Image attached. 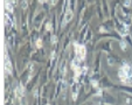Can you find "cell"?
Masks as SVG:
<instances>
[{
  "label": "cell",
  "mask_w": 132,
  "mask_h": 105,
  "mask_svg": "<svg viewBox=\"0 0 132 105\" xmlns=\"http://www.w3.org/2000/svg\"><path fill=\"white\" fill-rule=\"evenodd\" d=\"M118 75H119V78L123 82L132 81V70H131V68H130L129 64H124V66L119 69Z\"/></svg>",
  "instance_id": "1"
},
{
  "label": "cell",
  "mask_w": 132,
  "mask_h": 105,
  "mask_svg": "<svg viewBox=\"0 0 132 105\" xmlns=\"http://www.w3.org/2000/svg\"><path fill=\"white\" fill-rule=\"evenodd\" d=\"M74 47H75V50H76L77 58H78L80 61H83V60H84V57H85V54H86L85 47L82 46V45H77V43H75Z\"/></svg>",
  "instance_id": "2"
},
{
  "label": "cell",
  "mask_w": 132,
  "mask_h": 105,
  "mask_svg": "<svg viewBox=\"0 0 132 105\" xmlns=\"http://www.w3.org/2000/svg\"><path fill=\"white\" fill-rule=\"evenodd\" d=\"M15 95L16 97H24V95H25V89H24V87L22 85H18L15 89Z\"/></svg>",
  "instance_id": "3"
},
{
  "label": "cell",
  "mask_w": 132,
  "mask_h": 105,
  "mask_svg": "<svg viewBox=\"0 0 132 105\" xmlns=\"http://www.w3.org/2000/svg\"><path fill=\"white\" fill-rule=\"evenodd\" d=\"M5 70H6V74H11L12 72V67H11V62H9V58L7 55H6V61H5Z\"/></svg>",
  "instance_id": "4"
},
{
  "label": "cell",
  "mask_w": 132,
  "mask_h": 105,
  "mask_svg": "<svg viewBox=\"0 0 132 105\" xmlns=\"http://www.w3.org/2000/svg\"><path fill=\"white\" fill-rule=\"evenodd\" d=\"M71 18H73V12H71V9H67V13H65V16H64V24H67L68 21H70Z\"/></svg>",
  "instance_id": "5"
},
{
  "label": "cell",
  "mask_w": 132,
  "mask_h": 105,
  "mask_svg": "<svg viewBox=\"0 0 132 105\" xmlns=\"http://www.w3.org/2000/svg\"><path fill=\"white\" fill-rule=\"evenodd\" d=\"M5 9H6V11H8V12H12V11H13V7L11 6L8 3H5Z\"/></svg>",
  "instance_id": "6"
},
{
  "label": "cell",
  "mask_w": 132,
  "mask_h": 105,
  "mask_svg": "<svg viewBox=\"0 0 132 105\" xmlns=\"http://www.w3.org/2000/svg\"><path fill=\"white\" fill-rule=\"evenodd\" d=\"M36 46H37V48H41V47H42V41H41V40H37Z\"/></svg>",
  "instance_id": "7"
},
{
  "label": "cell",
  "mask_w": 132,
  "mask_h": 105,
  "mask_svg": "<svg viewBox=\"0 0 132 105\" xmlns=\"http://www.w3.org/2000/svg\"><path fill=\"white\" fill-rule=\"evenodd\" d=\"M46 29H47V30H50V29H52V26H50V24H48V25L46 26Z\"/></svg>",
  "instance_id": "8"
},
{
  "label": "cell",
  "mask_w": 132,
  "mask_h": 105,
  "mask_svg": "<svg viewBox=\"0 0 132 105\" xmlns=\"http://www.w3.org/2000/svg\"><path fill=\"white\" fill-rule=\"evenodd\" d=\"M52 41H53V42L56 41V36H53V37H52Z\"/></svg>",
  "instance_id": "9"
},
{
  "label": "cell",
  "mask_w": 132,
  "mask_h": 105,
  "mask_svg": "<svg viewBox=\"0 0 132 105\" xmlns=\"http://www.w3.org/2000/svg\"><path fill=\"white\" fill-rule=\"evenodd\" d=\"M47 105H49V104H47Z\"/></svg>",
  "instance_id": "10"
}]
</instances>
